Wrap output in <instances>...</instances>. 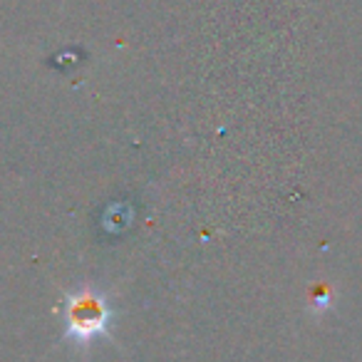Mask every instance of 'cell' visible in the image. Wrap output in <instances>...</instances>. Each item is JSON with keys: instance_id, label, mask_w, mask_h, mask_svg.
<instances>
[{"instance_id": "6da1fadb", "label": "cell", "mask_w": 362, "mask_h": 362, "mask_svg": "<svg viewBox=\"0 0 362 362\" xmlns=\"http://www.w3.org/2000/svg\"><path fill=\"white\" fill-rule=\"evenodd\" d=\"M110 308L97 293L82 291L67 303V335L77 342H90L100 332L107 330Z\"/></svg>"}]
</instances>
